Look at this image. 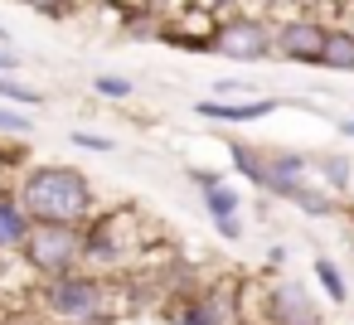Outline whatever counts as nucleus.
I'll return each instance as SVG.
<instances>
[{"mask_svg": "<svg viewBox=\"0 0 354 325\" xmlns=\"http://www.w3.org/2000/svg\"><path fill=\"white\" fill-rule=\"evenodd\" d=\"M15 204L25 209L30 223H59V228H83L93 214H97V185L88 170L78 165H59V160H44V165H30L20 180H15Z\"/></svg>", "mask_w": 354, "mask_h": 325, "instance_id": "f257e3e1", "label": "nucleus"}, {"mask_svg": "<svg viewBox=\"0 0 354 325\" xmlns=\"http://www.w3.org/2000/svg\"><path fill=\"white\" fill-rule=\"evenodd\" d=\"M35 301L59 325H117V291L102 272H88V267L44 277L35 286Z\"/></svg>", "mask_w": 354, "mask_h": 325, "instance_id": "f03ea898", "label": "nucleus"}, {"mask_svg": "<svg viewBox=\"0 0 354 325\" xmlns=\"http://www.w3.org/2000/svg\"><path fill=\"white\" fill-rule=\"evenodd\" d=\"M204 54L214 59H228V64H267L272 59V20L257 15V10H233V15H218L204 35Z\"/></svg>", "mask_w": 354, "mask_h": 325, "instance_id": "7ed1b4c3", "label": "nucleus"}, {"mask_svg": "<svg viewBox=\"0 0 354 325\" xmlns=\"http://www.w3.org/2000/svg\"><path fill=\"white\" fill-rule=\"evenodd\" d=\"M35 281L44 277H64L83 267V228H59V223H30L20 252H15Z\"/></svg>", "mask_w": 354, "mask_h": 325, "instance_id": "20e7f679", "label": "nucleus"}, {"mask_svg": "<svg viewBox=\"0 0 354 325\" xmlns=\"http://www.w3.org/2000/svg\"><path fill=\"white\" fill-rule=\"evenodd\" d=\"M131 209H112V214H93L83 223V267L88 272H122L131 257H136V243H131Z\"/></svg>", "mask_w": 354, "mask_h": 325, "instance_id": "39448f33", "label": "nucleus"}, {"mask_svg": "<svg viewBox=\"0 0 354 325\" xmlns=\"http://www.w3.org/2000/svg\"><path fill=\"white\" fill-rule=\"evenodd\" d=\"M170 325H243V291L233 281L189 286L170 306Z\"/></svg>", "mask_w": 354, "mask_h": 325, "instance_id": "423d86ee", "label": "nucleus"}, {"mask_svg": "<svg viewBox=\"0 0 354 325\" xmlns=\"http://www.w3.org/2000/svg\"><path fill=\"white\" fill-rule=\"evenodd\" d=\"M257 315H262V325H325V306H320V296H315L306 281L286 277V272L272 277V281L262 286Z\"/></svg>", "mask_w": 354, "mask_h": 325, "instance_id": "0eeeda50", "label": "nucleus"}, {"mask_svg": "<svg viewBox=\"0 0 354 325\" xmlns=\"http://www.w3.org/2000/svg\"><path fill=\"white\" fill-rule=\"evenodd\" d=\"M325 30H330V20H320L315 10H301V15L277 20L272 25V59L296 64V68H315V54L325 44Z\"/></svg>", "mask_w": 354, "mask_h": 325, "instance_id": "6e6552de", "label": "nucleus"}, {"mask_svg": "<svg viewBox=\"0 0 354 325\" xmlns=\"http://www.w3.org/2000/svg\"><path fill=\"white\" fill-rule=\"evenodd\" d=\"M267 156V199H281L291 204L301 185H310V151H296V146H262Z\"/></svg>", "mask_w": 354, "mask_h": 325, "instance_id": "1a4fd4ad", "label": "nucleus"}, {"mask_svg": "<svg viewBox=\"0 0 354 325\" xmlns=\"http://www.w3.org/2000/svg\"><path fill=\"white\" fill-rule=\"evenodd\" d=\"M281 112V98H233V102H218V98H199L194 102V117L204 122H218V127H252V122H267Z\"/></svg>", "mask_w": 354, "mask_h": 325, "instance_id": "9d476101", "label": "nucleus"}, {"mask_svg": "<svg viewBox=\"0 0 354 325\" xmlns=\"http://www.w3.org/2000/svg\"><path fill=\"white\" fill-rule=\"evenodd\" d=\"M199 199H204V219L214 223V233H218L223 243H243V238H248L243 194H238L233 185H218V189H209V194H199Z\"/></svg>", "mask_w": 354, "mask_h": 325, "instance_id": "9b49d317", "label": "nucleus"}, {"mask_svg": "<svg viewBox=\"0 0 354 325\" xmlns=\"http://www.w3.org/2000/svg\"><path fill=\"white\" fill-rule=\"evenodd\" d=\"M310 180L320 189H330L335 199H344L349 180H354V156L349 151H310Z\"/></svg>", "mask_w": 354, "mask_h": 325, "instance_id": "f8f14e48", "label": "nucleus"}, {"mask_svg": "<svg viewBox=\"0 0 354 325\" xmlns=\"http://www.w3.org/2000/svg\"><path fill=\"white\" fill-rule=\"evenodd\" d=\"M315 68L354 78V25H330L325 30V44L315 54Z\"/></svg>", "mask_w": 354, "mask_h": 325, "instance_id": "ddd939ff", "label": "nucleus"}, {"mask_svg": "<svg viewBox=\"0 0 354 325\" xmlns=\"http://www.w3.org/2000/svg\"><path fill=\"white\" fill-rule=\"evenodd\" d=\"M223 146H228L233 175H243V185H252V189H267V156H262V146H252L243 136H223Z\"/></svg>", "mask_w": 354, "mask_h": 325, "instance_id": "4468645a", "label": "nucleus"}, {"mask_svg": "<svg viewBox=\"0 0 354 325\" xmlns=\"http://www.w3.org/2000/svg\"><path fill=\"white\" fill-rule=\"evenodd\" d=\"M25 233H30L25 209L15 204V194H10V189H0V262H15V252H20V243H25Z\"/></svg>", "mask_w": 354, "mask_h": 325, "instance_id": "2eb2a0df", "label": "nucleus"}, {"mask_svg": "<svg viewBox=\"0 0 354 325\" xmlns=\"http://www.w3.org/2000/svg\"><path fill=\"white\" fill-rule=\"evenodd\" d=\"M310 272H315V286H320V296H325L330 306H344V301H349V281H344V272H339V262H335V257L315 252Z\"/></svg>", "mask_w": 354, "mask_h": 325, "instance_id": "dca6fc26", "label": "nucleus"}, {"mask_svg": "<svg viewBox=\"0 0 354 325\" xmlns=\"http://www.w3.org/2000/svg\"><path fill=\"white\" fill-rule=\"evenodd\" d=\"M291 204H296V209H301L306 219H335V214H339V199H335L330 189H320L315 180H310V185H301Z\"/></svg>", "mask_w": 354, "mask_h": 325, "instance_id": "f3484780", "label": "nucleus"}, {"mask_svg": "<svg viewBox=\"0 0 354 325\" xmlns=\"http://www.w3.org/2000/svg\"><path fill=\"white\" fill-rule=\"evenodd\" d=\"M0 102L35 112V107H44V93H39V88H30V83H20V78H10V73H0Z\"/></svg>", "mask_w": 354, "mask_h": 325, "instance_id": "a211bd4d", "label": "nucleus"}, {"mask_svg": "<svg viewBox=\"0 0 354 325\" xmlns=\"http://www.w3.org/2000/svg\"><path fill=\"white\" fill-rule=\"evenodd\" d=\"M35 131V117L25 112V107H10V102H0V136H30Z\"/></svg>", "mask_w": 354, "mask_h": 325, "instance_id": "6ab92c4d", "label": "nucleus"}, {"mask_svg": "<svg viewBox=\"0 0 354 325\" xmlns=\"http://www.w3.org/2000/svg\"><path fill=\"white\" fill-rule=\"evenodd\" d=\"M93 93H97V98H112V102H127V98L136 93V83L122 78V73H97V78H93Z\"/></svg>", "mask_w": 354, "mask_h": 325, "instance_id": "aec40b11", "label": "nucleus"}, {"mask_svg": "<svg viewBox=\"0 0 354 325\" xmlns=\"http://www.w3.org/2000/svg\"><path fill=\"white\" fill-rule=\"evenodd\" d=\"M20 6H30V10L44 15V20H73V15L83 10V0H20Z\"/></svg>", "mask_w": 354, "mask_h": 325, "instance_id": "412c9836", "label": "nucleus"}, {"mask_svg": "<svg viewBox=\"0 0 354 325\" xmlns=\"http://www.w3.org/2000/svg\"><path fill=\"white\" fill-rule=\"evenodd\" d=\"M214 98H252L257 93V83L248 78V73H228V78H214V88H209Z\"/></svg>", "mask_w": 354, "mask_h": 325, "instance_id": "4be33fe9", "label": "nucleus"}, {"mask_svg": "<svg viewBox=\"0 0 354 325\" xmlns=\"http://www.w3.org/2000/svg\"><path fill=\"white\" fill-rule=\"evenodd\" d=\"M68 141H73L78 151H93V156H112V151H117V141H112V136H102V131H88V127L68 131Z\"/></svg>", "mask_w": 354, "mask_h": 325, "instance_id": "5701e85b", "label": "nucleus"}, {"mask_svg": "<svg viewBox=\"0 0 354 325\" xmlns=\"http://www.w3.org/2000/svg\"><path fill=\"white\" fill-rule=\"evenodd\" d=\"M185 180H189V189H194V194H209V189L228 185V175H223V170H214V165H189V170H185Z\"/></svg>", "mask_w": 354, "mask_h": 325, "instance_id": "b1692460", "label": "nucleus"}, {"mask_svg": "<svg viewBox=\"0 0 354 325\" xmlns=\"http://www.w3.org/2000/svg\"><path fill=\"white\" fill-rule=\"evenodd\" d=\"M189 15H204V20H218V15H233L243 10V0H185Z\"/></svg>", "mask_w": 354, "mask_h": 325, "instance_id": "393cba45", "label": "nucleus"}, {"mask_svg": "<svg viewBox=\"0 0 354 325\" xmlns=\"http://www.w3.org/2000/svg\"><path fill=\"white\" fill-rule=\"evenodd\" d=\"M20 68H25L20 49H15V44H0V73H10V78H20Z\"/></svg>", "mask_w": 354, "mask_h": 325, "instance_id": "a878e982", "label": "nucleus"}, {"mask_svg": "<svg viewBox=\"0 0 354 325\" xmlns=\"http://www.w3.org/2000/svg\"><path fill=\"white\" fill-rule=\"evenodd\" d=\"M127 10H146V15H165L170 6H180V0H122Z\"/></svg>", "mask_w": 354, "mask_h": 325, "instance_id": "bb28decb", "label": "nucleus"}, {"mask_svg": "<svg viewBox=\"0 0 354 325\" xmlns=\"http://www.w3.org/2000/svg\"><path fill=\"white\" fill-rule=\"evenodd\" d=\"M286 262H291V252H286V243H272V248H267V267L277 272V267H286Z\"/></svg>", "mask_w": 354, "mask_h": 325, "instance_id": "cd10ccee", "label": "nucleus"}, {"mask_svg": "<svg viewBox=\"0 0 354 325\" xmlns=\"http://www.w3.org/2000/svg\"><path fill=\"white\" fill-rule=\"evenodd\" d=\"M339 136H349V141H354V112H349V117H339Z\"/></svg>", "mask_w": 354, "mask_h": 325, "instance_id": "c85d7f7f", "label": "nucleus"}, {"mask_svg": "<svg viewBox=\"0 0 354 325\" xmlns=\"http://www.w3.org/2000/svg\"><path fill=\"white\" fill-rule=\"evenodd\" d=\"M310 6H320V10H325V6H354V0H310Z\"/></svg>", "mask_w": 354, "mask_h": 325, "instance_id": "c756f323", "label": "nucleus"}, {"mask_svg": "<svg viewBox=\"0 0 354 325\" xmlns=\"http://www.w3.org/2000/svg\"><path fill=\"white\" fill-rule=\"evenodd\" d=\"M0 44H10V30H6V25H0Z\"/></svg>", "mask_w": 354, "mask_h": 325, "instance_id": "7c9ffc66", "label": "nucleus"}, {"mask_svg": "<svg viewBox=\"0 0 354 325\" xmlns=\"http://www.w3.org/2000/svg\"><path fill=\"white\" fill-rule=\"evenodd\" d=\"M117 325H141V320H117Z\"/></svg>", "mask_w": 354, "mask_h": 325, "instance_id": "2f4dec72", "label": "nucleus"}, {"mask_svg": "<svg viewBox=\"0 0 354 325\" xmlns=\"http://www.w3.org/2000/svg\"><path fill=\"white\" fill-rule=\"evenodd\" d=\"M349 204H354V180H349Z\"/></svg>", "mask_w": 354, "mask_h": 325, "instance_id": "473e14b6", "label": "nucleus"}, {"mask_svg": "<svg viewBox=\"0 0 354 325\" xmlns=\"http://www.w3.org/2000/svg\"><path fill=\"white\" fill-rule=\"evenodd\" d=\"M0 189H10V185H0Z\"/></svg>", "mask_w": 354, "mask_h": 325, "instance_id": "72a5a7b5", "label": "nucleus"}]
</instances>
